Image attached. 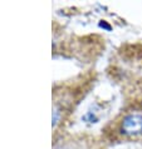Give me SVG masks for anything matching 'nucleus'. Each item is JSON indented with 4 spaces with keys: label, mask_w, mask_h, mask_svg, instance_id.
Returning a JSON list of instances; mask_svg holds the SVG:
<instances>
[{
    "label": "nucleus",
    "mask_w": 142,
    "mask_h": 149,
    "mask_svg": "<svg viewBox=\"0 0 142 149\" xmlns=\"http://www.w3.org/2000/svg\"><path fill=\"white\" fill-rule=\"evenodd\" d=\"M123 134L126 135H138L142 133V115L137 113L128 114L123 118L122 127H121Z\"/></svg>",
    "instance_id": "nucleus-1"
},
{
    "label": "nucleus",
    "mask_w": 142,
    "mask_h": 149,
    "mask_svg": "<svg viewBox=\"0 0 142 149\" xmlns=\"http://www.w3.org/2000/svg\"><path fill=\"white\" fill-rule=\"evenodd\" d=\"M83 120H86V122H88V123H96L97 122V118H96V115L94 114H92L91 111H88L84 117H83Z\"/></svg>",
    "instance_id": "nucleus-2"
},
{
    "label": "nucleus",
    "mask_w": 142,
    "mask_h": 149,
    "mask_svg": "<svg viewBox=\"0 0 142 149\" xmlns=\"http://www.w3.org/2000/svg\"><path fill=\"white\" fill-rule=\"evenodd\" d=\"M59 115H60L59 109H58V108H54V110H53V118H52V124H53V125H56V124L58 123Z\"/></svg>",
    "instance_id": "nucleus-3"
},
{
    "label": "nucleus",
    "mask_w": 142,
    "mask_h": 149,
    "mask_svg": "<svg viewBox=\"0 0 142 149\" xmlns=\"http://www.w3.org/2000/svg\"><path fill=\"white\" fill-rule=\"evenodd\" d=\"M99 26H101V28H106V29H108V30H110V29H111V26L110 25H107V24L106 23H99Z\"/></svg>",
    "instance_id": "nucleus-4"
}]
</instances>
